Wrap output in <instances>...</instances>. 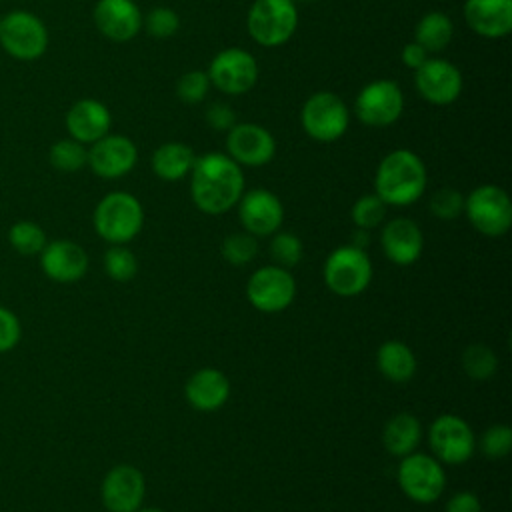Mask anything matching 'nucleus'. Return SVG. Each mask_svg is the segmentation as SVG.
I'll list each match as a JSON object with an SVG mask.
<instances>
[{
  "label": "nucleus",
  "instance_id": "nucleus-9",
  "mask_svg": "<svg viewBox=\"0 0 512 512\" xmlns=\"http://www.w3.org/2000/svg\"><path fill=\"white\" fill-rule=\"evenodd\" d=\"M248 302L264 314L286 310L296 298V280L288 268L270 264L254 270L246 282Z\"/></svg>",
  "mask_w": 512,
  "mask_h": 512
},
{
  "label": "nucleus",
  "instance_id": "nucleus-4",
  "mask_svg": "<svg viewBox=\"0 0 512 512\" xmlns=\"http://www.w3.org/2000/svg\"><path fill=\"white\" fill-rule=\"evenodd\" d=\"M296 26L298 8L294 0H254L246 16L250 38L264 48H276L288 42Z\"/></svg>",
  "mask_w": 512,
  "mask_h": 512
},
{
  "label": "nucleus",
  "instance_id": "nucleus-1",
  "mask_svg": "<svg viewBox=\"0 0 512 512\" xmlns=\"http://www.w3.org/2000/svg\"><path fill=\"white\" fill-rule=\"evenodd\" d=\"M190 174L192 202L208 216L232 210L244 194V172L228 154H202L194 160Z\"/></svg>",
  "mask_w": 512,
  "mask_h": 512
},
{
  "label": "nucleus",
  "instance_id": "nucleus-23",
  "mask_svg": "<svg viewBox=\"0 0 512 512\" xmlns=\"http://www.w3.org/2000/svg\"><path fill=\"white\" fill-rule=\"evenodd\" d=\"M184 396L194 410L216 412L230 398V380L218 368H200L186 380Z\"/></svg>",
  "mask_w": 512,
  "mask_h": 512
},
{
  "label": "nucleus",
  "instance_id": "nucleus-11",
  "mask_svg": "<svg viewBox=\"0 0 512 512\" xmlns=\"http://www.w3.org/2000/svg\"><path fill=\"white\" fill-rule=\"evenodd\" d=\"M206 74L216 90L228 96H238L256 86L258 62L242 48H224L212 58Z\"/></svg>",
  "mask_w": 512,
  "mask_h": 512
},
{
  "label": "nucleus",
  "instance_id": "nucleus-24",
  "mask_svg": "<svg viewBox=\"0 0 512 512\" xmlns=\"http://www.w3.org/2000/svg\"><path fill=\"white\" fill-rule=\"evenodd\" d=\"M110 124L112 116L108 108L94 98L78 100L66 114V128L70 136L82 144H92L106 136Z\"/></svg>",
  "mask_w": 512,
  "mask_h": 512
},
{
  "label": "nucleus",
  "instance_id": "nucleus-33",
  "mask_svg": "<svg viewBox=\"0 0 512 512\" xmlns=\"http://www.w3.org/2000/svg\"><path fill=\"white\" fill-rule=\"evenodd\" d=\"M270 256L276 266L292 268L304 256V244L294 232H274L270 240Z\"/></svg>",
  "mask_w": 512,
  "mask_h": 512
},
{
  "label": "nucleus",
  "instance_id": "nucleus-30",
  "mask_svg": "<svg viewBox=\"0 0 512 512\" xmlns=\"http://www.w3.org/2000/svg\"><path fill=\"white\" fill-rule=\"evenodd\" d=\"M222 258L232 266H246L258 256V240L250 232H232L220 244Z\"/></svg>",
  "mask_w": 512,
  "mask_h": 512
},
{
  "label": "nucleus",
  "instance_id": "nucleus-10",
  "mask_svg": "<svg viewBox=\"0 0 512 512\" xmlns=\"http://www.w3.org/2000/svg\"><path fill=\"white\" fill-rule=\"evenodd\" d=\"M404 110V94L394 80H374L366 84L354 102V112L364 126L386 128L394 124Z\"/></svg>",
  "mask_w": 512,
  "mask_h": 512
},
{
  "label": "nucleus",
  "instance_id": "nucleus-21",
  "mask_svg": "<svg viewBox=\"0 0 512 512\" xmlns=\"http://www.w3.org/2000/svg\"><path fill=\"white\" fill-rule=\"evenodd\" d=\"M464 20L482 38H504L512 30V0H466Z\"/></svg>",
  "mask_w": 512,
  "mask_h": 512
},
{
  "label": "nucleus",
  "instance_id": "nucleus-43",
  "mask_svg": "<svg viewBox=\"0 0 512 512\" xmlns=\"http://www.w3.org/2000/svg\"><path fill=\"white\" fill-rule=\"evenodd\" d=\"M428 60V50L422 48L418 42H408L404 48H402V62L410 68V70H416L420 68L424 62Z\"/></svg>",
  "mask_w": 512,
  "mask_h": 512
},
{
  "label": "nucleus",
  "instance_id": "nucleus-8",
  "mask_svg": "<svg viewBox=\"0 0 512 512\" xmlns=\"http://www.w3.org/2000/svg\"><path fill=\"white\" fill-rule=\"evenodd\" d=\"M398 486L416 504L436 502L446 488V472L442 462L422 452H410L400 458Z\"/></svg>",
  "mask_w": 512,
  "mask_h": 512
},
{
  "label": "nucleus",
  "instance_id": "nucleus-17",
  "mask_svg": "<svg viewBox=\"0 0 512 512\" xmlns=\"http://www.w3.org/2000/svg\"><path fill=\"white\" fill-rule=\"evenodd\" d=\"M100 494L108 512H136L146 496L144 474L132 464H118L106 472Z\"/></svg>",
  "mask_w": 512,
  "mask_h": 512
},
{
  "label": "nucleus",
  "instance_id": "nucleus-5",
  "mask_svg": "<svg viewBox=\"0 0 512 512\" xmlns=\"http://www.w3.org/2000/svg\"><path fill=\"white\" fill-rule=\"evenodd\" d=\"M324 282L330 292L342 298H352L362 294L372 280V262L366 250L352 244L334 248L322 270Z\"/></svg>",
  "mask_w": 512,
  "mask_h": 512
},
{
  "label": "nucleus",
  "instance_id": "nucleus-15",
  "mask_svg": "<svg viewBox=\"0 0 512 512\" xmlns=\"http://www.w3.org/2000/svg\"><path fill=\"white\" fill-rule=\"evenodd\" d=\"M228 156L240 166H264L276 154L274 136L260 124L236 122L226 136Z\"/></svg>",
  "mask_w": 512,
  "mask_h": 512
},
{
  "label": "nucleus",
  "instance_id": "nucleus-19",
  "mask_svg": "<svg viewBox=\"0 0 512 512\" xmlns=\"http://www.w3.org/2000/svg\"><path fill=\"white\" fill-rule=\"evenodd\" d=\"M96 28L114 42L132 40L144 24V16L134 0H98L94 6Z\"/></svg>",
  "mask_w": 512,
  "mask_h": 512
},
{
  "label": "nucleus",
  "instance_id": "nucleus-6",
  "mask_svg": "<svg viewBox=\"0 0 512 512\" xmlns=\"http://www.w3.org/2000/svg\"><path fill=\"white\" fill-rule=\"evenodd\" d=\"M464 212L476 232L488 238L504 236L512 226V202L504 188L482 184L464 198Z\"/></svg>",
  "mask_w": 512,
  "mask_h": 512
},
{
  "label": "nucleus",
  "instance_id": "nucleus-40",
  "mask_svg": "<svg viewBox=\"0 0 512 512\" xmlns=\"http://www.w3.org/2000/svg\"><path fill=\"white\" fill-rule=\"evenodd\" d=\"M204 118L218 132H228L236 124V114H234L232 106H228L224 102H212L206 108Z\"/></svg>",
  "mask_w": 512,
  "mask_h": 512
},
{
  "label": "nucleus",
  "instance_id": "nucleus-39",
  "mask_svg": "<svg viewBox=\"0 0 512 512\" xmlns=\"http://www.w3.org/2000/svg\"><path fill=\"white\" fill-rule=\"evenodd\" d=\"M430 212L440 220H454L464 212V196L456 188H440L432 194Z\"/></svg>",
  "mask_w": 512,
  "mask_h": 512
},
{
  "label": "nucleus",
  "instance_id": "nucleus-45",
  "mask_svg": "<svg viewBox=\"0 0 512 512\" xmlns=\"http://www.w3.org/2000/svg\"><path fill=\"white\" fill-rule=\"evenodd\" d=\"M294 2H314V0H294Z\"/></svg>",
  "mask_w": 512,
  "mask_h": 512
},
{
  "label": "nucleus",
  "instance_id": "nucleus-16",
  "mask_svg": "<svg viewBox=\"0 0 512 512\" xmlns=\"http://www.w3.org/2000/svg\"><path fill=\"white\" fill-rule=\"evenodd\" d=\"M236 206L240 224L256 238L270 236L282 226L284 206L280 198L266 188H254L244 192Z\"/></svg>",
  "mask_w": 512,
  "mask_h": 512
},
{
  "label": "nucleus",
  "instance_id": "nucleus-41",
  "mask_svg": "<svg viewBox=\"0 0 512 512\" xmlns=\"http://www.w3.org/2000/svg\"><path fill=\"white\" fill-rule=\"evenodd\" d=\"M20 340V322L18 318L0 306V352L14 348Z\"/></svg>",
  "mask_w": 512,
  "mask_h": 512
},
{
  "label": "nucleus",
  "instance_id": "nucleus-34",
  "mask_svg": "<svg viewBox=\"0 0 512 512\" xmlns=\"http://www.w3.org/2000/svg\"><path fill=\"white\" fill-rule=\"evenodd\" d=\"M50 162L62 172H76L88 164V150L74 138L60 140L50 148Z\"/></svg>",
  "mask_w": 512,
  "mask_h": 512
},
{
  "label": "nucleus",
  "instance_id": "nucleus-28",
  "mask_svg": "<svg viewBox=\"0 0 512 512\" xmlns=\"http://www.w3.org/2000/svg\"><path fill=\"white\" fill-rule=\"evenodd\" d=\"M452 36H454V24L440 10L426 12L414 28V42H418L428 52L444 50L450 44Z\"/></svg>",
  "mask_w": 512,
  "mask_h": 512
},
{
  "label": "nucleus",
  "instance_id": "nucleus-37",
  "mask_svg": "<svg viewBox=\"0 0 512 512\" xmlns=\"http://www.w3.org/2000/svg\"><path fill=\"white\" fill-rule=\"evenodd\" d=\"M142 26H146V32L152 38H170L180 28V16L168 6H156L146 14Z\"/></svg>",
  "mask_w": 512,
  "mask_h": 512
},
{
  "label": "nucleus",
  "instance_id": "nucleus-3",
  "mask_svg": "<svg viewBox=\"0 0 512 512\" xmlns=\"http://www.w3.org/2000/svg\"><path fill=\"white\" fill-rule=\"evenodd\" d=\"M144 226V208L130 192L106 194L94 210V228L110 244L134 240Z\"/></svg>",
  "mask_w": 512,
  "mask_h": 512
},
{
  "label": "nucleus",
  "instance_id": "nucleus-7",
  "mask_svg": "<svg viewBox=\"0 0 512 512\" xmlns=\"http://www.w3.org/2000/svg\"><path fill=\"white\" fill-rule=\"evenodd\" d=\"M300 124L312 140L336 142L348 130L350 110L338 94L320 90L304 102L300 110Z\"/></svg>",
  "mask_w": 512,
  "mask_h": 512
},
{
  "label": "nucleus",
  "instance_id": "nucleus-20",
  "mask_svg": "<svg viewBox=\"0 0 512 512\" xmlns=\"http://www.w3.org/2000/svg\"><path fill=\"white\" fill-rule=\"evenodd\" d=\"M380 246L390 262L398 266H410L422 256L424 234L414 220L392 218L380 232Z\"/></svg>",
  "mask_w": 512,
  "mask_h": 512
},
{
  "label": "nucleus",
  "instance_id": "nucleus-31",
  "mask_svg": "<svg viewBox=\"0 0 512 512\" xmlns=\"http://www.w3.org/2000/svg\"><path fill=\"white\" fill-rule=\"evenodd\" d=\"M104 270H106L108 278H112L116 282H128L138 272V258L124 244H112L104 252Z\"/></svg>",
  "mask_w": 512,
  "mask_h": 512
},
{
  "label": "nucleus",
  "instance_id": "nucleus-18",
  "mask_svg": "<svg viewBox=\"0 0 512 512\" xmlns=\"http://www.w3.org/2000/svg\"><path fill=\"white\" fill-rule=\"evenodd\" d=\"M138 162L136 144L122 134H106L92 142L88 150V164L100 178H120L128 174Z\"/></svg>",
  "mask_w": 512,
  "mask_h": 512
},
{
  "label": "nucleus",
  "instance_id": "nucleus-25",
  "mask_svg": "<svg viewBox=\"0 0 512 512\" xmlns=\"http://www.w3.org/2000/svg\"><path fill=\"white\" fill-rule=\"evenodd\" d=\"M376 366L378 372L396 384H404L412 380L416 374L418 362L412 348L402 340H386L376 350Z\"/></svg>",
  "mask_w": 512,
  "mask_h": 512
},
{
  "label": "nucleus",
  "instance_id": "nucleus-12",
  "mask_svg": "<svg viewBox=\"0 0 512 512\" xmlns=\"http://www.w3.org/2000/svg\"><path fill=\"white\" fill-rule=\"evenodd\" d=\"M428 444L436 460L464 464L476 450V436L470 424L456 414H440L428 430Z\"/></svg>",
  "mask_w": 512,
  "mask_h": 512
},
{
  "label": "nucleus",
  "instance_id": "nucleus-22",
  "mask_svg": "<svg viewBox=\"0 0 512 512\" xmlns=\"http://www.w3.org/2000/svg\"><path fill=\"white\" fill-rule=\"evenodd\" d=\"M40 264L48 278L56 282H76L88 270V254L72 240H54L42 248Z\"/></svg>",
  "mask_w": 512,
  "mask_h": 512
},
{
  "label": "nucleus",
  "instance_id": "nucleus-2",
  "mask_svg": "<svg viewBox=\"0 0 512 512\" xmlns=\"http://www.w3.org/2000/svg\"><path fill=\"white\" fill-rule=\"evenodd\" d=\"M426 166L422 158L406 148L386 154L374 176V192L386 206H408L426 190Z\"/></svg>",
  "mask_w": 512,
  "mask_h": 512
},
{
  "label": "nucleus",
  "instance_id": "nucleus-14",
  "mask_svg": "<svg viewBox=\"0 0 512 512\" xmlns=\"http://www.w3.org/2000/svg\"><path fill=\"white\" fill-rule=\"evenodd\" d=\"M462 84V72L444 58H428L414 70V86L418 94L434 106L456 102L462 92Z\"/></svg>",
  "mask_w": 512,
  "mask_h": 512
},
{
  "label": "nucleus",
  "instance_id": "nucleus-44",
  "mask_svg": "<svg viewBox=\"0 0 512 512\" xmlns=\"http://www.w3.org/2000/svg\"><path fill=\"white\" fill-rule=\"evenodd\" d=\"M136 512H164V510H160V508H152V506H140Z\"/></svg>",
  "mask_w": 512,
  "mask_h": 512
},
{
  "label": "nucleus",
  "instance_id": "nucleus-36",
  "mask_svg": "<svg viewBox=\"0 0 512 512\" xmlns=\"http://www.w3.org/2000/svg\"><path fill=\"white\" fill-rule=\"evenodd\" d=\"M480 448L486 458L500 460L512 450V430L506 424H492L480 438Z\"/></svg>",
  "mask_w": 512,
  "mask_h": 512
},
{
  "label": "nucleus",
  "instance_id": "nucleus-27",
  "mask_svg": "<svg viewBox=\"0 0 512 512\" xmlns=\"http://www.w3.org/2000/svg\"><path fill=\"white\" fill-rule=\"evenodd\" d=\"M194 150L184 142H166L158 146L152 154V172L166 182L182 180L190 174L194 166Z\"/></svg>",
  "mask_w": 512,
  "mask_h": 512
},
{
  "label": "nucleus",
  "instance_id": "nucleus-29",
  "mask_svg": "<svg viewBox=\"0 0 512 512\" xmlns=\"http://www.w3.org/2000/svg\"><path fill=\"white\" fill-rule=\"evenodd\" d=\"M462 368L472 380H488L498 370V356L486 344H470L462 354Z\"/></svg>",
  "mask_w": 512,
  "mask_h": 512
},
{
  "label": "nucleus",
  "instance_id": "nucleus-26",
  "mask_svg": "<svg viewBox=\"0 0 512 512\" xmlns=\"http://www.w3.org/2000/svg\"><path fill=\"white\" fill-rule=\"evenodd\" d=\"M420 438H422L420 420L410 412L394 414L384 424V430H382V444L396 458H402L414 452L416 446L420 444Z\"/></svg>",
  "mask_w": 512,
  "mask_h": 512
},
{
  "label": "nucleus",
  "instance_id": "nucleus-38",
  "mask_svg": "<svg viewBox=\"0 0 512 512\" xmlns=\"http://www.w3.org/2000/svg\"><path fill=\"white\" fill-rule=\"evenodd\" d=\"M210 78L204 70H188L176 82V94L186 104H198L206 98Z\"/></svg>",
  "mask_w": 512,
  "mask_h": 512
},
{
  "label": "nucleus",
  "instance_id": "nucleus-13",
  "mask_svg": "<svg viewBox=\"0 0 512 512\" xmlns=\"http://www.w3.org/2000/svg\"><path fill=\"white\" fill-rule=\"evenodd\" d=\"M0 42L4 50L20 60H34L48 46V32L40 18L16 10L0 20Z\"/></svg>",
  "mask_w": 512,
  "mask_h": 512
},
{
  "label": "nucleus",
  "instance_id": "nucleus-32",
  "mask_svg": "<svg viewBox=\"0 0 512 512\" xmlns=\"http://www.w3.org/2000/svg\"><path fill=\"white\" fill-rule=\"evenodd\" d=\"M386 208L388 206L384 204V200L376 192L374 194H364L352 204L350 216H352V222L356 224V228L372 230V228H376L384 222Z\"/></svg>",
  "mask_w": 512,
  "mask_h": 512
},
{
  "label": "nucleus",
  "instance_id": "nucleus-35",
  "mask_svg": "<svg viewBox=\"0 0 512 512\" xmlns=\"http://www.w3.org/2000/svg\"><path fill=\"white\" fill-rule=\"evenodd\" d=\"M8 240L20 254H38L46 246L44 230L34 222H16L8 232Z\"/></svg>",
  "mask_w": 512,
  "mask_h": 512
},
{
  "label": "nucleus",
  "instance_id": "nucleus-42",
  "mask_svg": "<svg viewBox=\"0 0 512 512\" xmlns=\"http://www.w3.org/2000/svg\"><path fill=\"white\" fill-rule=\"evenodd\" d=\"M444 512H482V504L474 492L462 490L450 496Z\"/></svg>",
  "mask_w": 512,
  "mask_h": 512
}]
</instances>
